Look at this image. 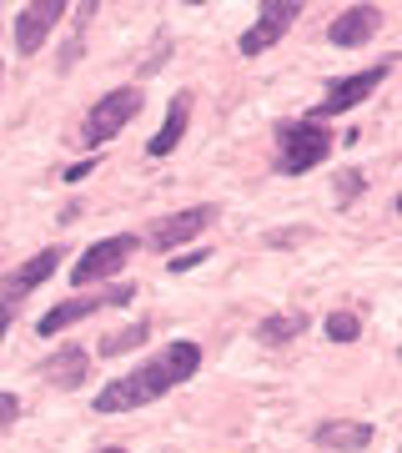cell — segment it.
<instances>
[{
  "label": "cell",
  "instance_id": "6da1fadb",
  "mask_svg": "<svg viewBox=\"0 0 402 453\" xmlns=\"http://www.w3.org/2000/svg\"><path fill=\"white\" fill-rule=\"evenodd\" d=\"M196 368H201V348L192 338L161 342L156 357H146L141 368H131L126 378H116V383H106L96 393V413H131V408H141V403H156L161 393L186 383Z\"/></svg>",
  "mask_w": 402,
  "mask_h": 453
},
{
  "label": "cell",
  "instance_id": "7a4b0ae2",
  "mask_svg": "<svg viewBox=\"0 0 402 453\" xmlns=\"http://www.w3.org/2000/svg\"><path fill=\"white\" fill-rule=\"evenodd\" d=\"M327 151H332V131L317 127V121H287V127H277V166L287 172V177H302L312 166L327 162Z\"/></svg>",
  "mask_w": 402,
  "mask_h": 453
},
{
  "label": "cell",
  "instance_id": "3957f363",
  "mask_svg": "<svg viewBox=\"0 0 402 453\" xmlns=\"http://www.w3.org/2000/svg\"><path fill=\"white\" fill-rule=\"evenodd\" d=\"M141 86H121V91H106V96L86 111V121H80V146H106L111 136H121V127H131L136 121V111H141Z\"/></svg>",
  "mask_w": 402,
  "mask_h": 453
},
{
  "label": "cell",
  "instance_id": "277c9868",
  "mask_svg": "<svg viewBox=\"0 0 402 453\" xmlns=\"http://www.w3.org/2000/svg\"><path fill=\"white\" fill-rule=\"evenodd\" d=\"M387 71H392V65H372V71H353V76H342V81H332L327 86V96L317 101V106H312V116H307V121H327V116H342V111H353L357 101H368L372 91H377V86L387 81Z\"/></svg>",
  "mask_w": 402,
  "mask_h": 453
},
{
  "label": "cell",
  "instance_id": "5b68a950",
  "mask_svg": "<svg viewBox=\"0 0 402 453\" xmlns=\"http://www.w3.org/2000/svg\"><path fill=\"white\" fill-rule=\"evenodd\" d=\"M136 252V237L131 232H121V237H101V242H91L86 252H80V262L71 267V282L76 288H91V282H106V277L121 273V262Z\"/></svg>",
  "mask_w": 402,
  "mask_h": 453
},
{
  "label": "cell",
  "instance_id": "8992f818",
  "mask_svg": "<svg viewBox=\"0 0 402 453\" xmlns=\"http://www.w3.org/2000/svg\"><path fill=\"white\" fill-rule=\"evenodd\" d=\"M207 222H216V207H211V202L186 207V211H171V217H161V222L151 226V237H146V242L156 247V252H171V247L201 237V226H207Z\"/></svg>",
  "mask_w": 402,
  "mask_h": 453
},
{
  "label": "cell",
  "instance_id": "52a82bcc",
  "mask_svg": "<svg viewBox=\"0 0 402 453\" xmlns=\"http://www.w3.org/2000/svg\"><path fill=\"white\" fill-rule=\"evenodd\" d=\"M131 297H136V288H131V282H121V288L101 292V297H76V303H61V308H50L46 318H41V338H56V333H65V327L80 323V318L111 308V303H131Z\"/></svg>",
  "mask_w": 402,
  "mask_h": 453
},
{
  "label": "cell",
  "instance_id": "ba28073f",
  "mask_svg": "<svg viewBox=\"0 0 402 453\" xmlns=\"http://www.w3.org/2000/svg\"><path fill=\"white\" fill-rule=\"evenodd\" d=\"M297 16H302V5H297V0H287V5L267 0V5H262V16H257V26L241 35V56H262L267 46H277V41L287 35V26H292Z\"/></svg>",
  "mask_w": 402,
  "mask_h": 453
},
{
  "label": "cell",
  "instance_id": "9c48e42d",
  "mask_svg": "<svg viewBox=\"0 0 402 453\" xmlns=\"http://www.w3.org/2000/svg\"><path fill=\"white\" fill-rule=\"evenodd\" d=\"M65 16V5L61 0H35V5H26L16 20V46L26 50V56H35L41 50V41H46L50 31H56V20Z\"/></svg>",
  "mask_w": 402,
  "mask_h": 453
},
{
  "label": "cell",
  "instance_id": "30bf717a",
  "mask_svg": "<svg viewBox=\"0 0 402 453\" xmlns=\"http://www.w3.org/2000/svg\"><path fill=\"white\" fill-rule=\"evenodd\" d=\"M56 262H61V247H46V252H35V257H26L16 267V273L0 282V303H16V297H26V292H35L41 282H46L50 273H56Z\"/></svg>",
  "mask_w": 402,
  "mask_h": 453
},
{
  "label": "cell",
  "instance_id": "8fae6325",
  "mask_svg": "<svg viewBox=\"0 0 402 453\" xmlns=\"http://www.w3.org/2000/svg\"><path fill=\"white\" fill-rule=\"evenodd\" d=\"M41 372H46L50 388H80L86 372H91V353H86L80 342H65V348H56V353L41 363Z\"/></svg>",
  "mask_w": 402,
  "mask_h": 453
},
{
  "label": "cell",
  "instance_id": "7c38bea8",
  "mask_svg": "<svg viewBox=\"0 0 402 453\" xmlns=\"http://www.w3.org/2000/svg\"><path fill=\"white\" fill-rule=\"evenodd\" d=\"M377 26H383V11H377V5H347V11L332 20L327 41H332V46H362V41L377 35Z\"/></svg>",
  "mask_w": 402,
  "mask_h": 453
},
{
  "label": "cell",
  "instance_id": "4fadbf2b",
  "mask_svg": "<svg viewBox=\"0 0 402 453\" xmlns=\"http://www.w3.org/2000/svg\"><path fill=\"white\" fill-rule=\"evenodd\" d=\"M186 121H192V91H177V96H171V106H166L161 131L146 142V151H151V157H171V151H177V142L186 136Z\"/></svg>",
  "mask_w": 402,
  "mask_h": 453
},
{
  "label": "cell",
  "instance_id": "5bb4252c",
  "mask_svg": "<svg viewBox=\"0 0 402 453\" xmlns=\"http://www.w3.org/2000/svg\"><path fill=\"white\" fill-rule=\"evenodd\" d=\"M322 443V449H368L372 443V423H357V418H332V423H317V434H312Z\"/></svg>",
  "mask_w": 402,
  "mask_h": 453
},
{
  "label": "cell",
  "instance_id": "9a60e30c",
  "mask_svg": "<svg viewBox=\"0 0 402 453\" xmlns=\"http://www.w3.org/2000/svg\"><path fill=\"white\" fill-rule=\"evenodd\" d=\"M302 327H307V312H272V318H262L257 323V342L282 348V342H292Z\"/></svg>",
  "mask_w": 402,
  "mask_h": 453
},
{
  "label": "cell",
  "instance_id": "2e32d148",
  "mask_svg": "<svg viewBox=\"0 0 402 453\" xmlns=\"http://www.w3.org/2000/svg\"><path fill=\"white\" fill-rule=\"evenodd\" d=\"M146 333H151L146 323H131L126 333H111V338H101V357H116V353H131V348H141Z\"/></svg>",
  "mask_w": 402,
  "mask_h": 453
},
{
  "label": "cell",
  "instance_id": "e0dca14e",
  "mask_svg": "<svg viewBox=\"0 0 402 453\" xmlns=\"http://www.w3.org/2000/svg\"><path fill=\"white\" fill-rule=\"evenodd\" d=\"M357 333H362V318H357V312H332V318H327V338L332 342H353Z\"/></svg>",
  "mask_w": 402,
  "mask_h": 453
},
{
  "label": "cell",
  "instance_id": "ac0fdd59",
  "mask_svg": "<svg viewBox=\"0 0 402 453\" xmlns=\"http://www.w3.org/2000/svg\"><path fill=\"white\" fill-rule=\"evenodd\" d=\"M362 187H368V181H362V172H353V166H347V172H338V202H353Z\"/></svg>",
  "mask_w": 402,
  "mask_h": 453
},
{
  "label": "cell",
  "instance_id": "d6986e66",
  "mask_svg": "<svg viewBox=\"0 0 402 453\" xmlns=\"http://www.w3.org/2000/svg\"><path fill=\"white\" fill-rule=\"evenodd\" d=\"M20 418V398L16 393H0V428H11Z\"/></svg>",
  "mask_w": 402,
  "mask_h": 453
},
{
  "label": "cell",
  "instance_id": "ffe728a7",
  "mask_svg": "<svg viewBox=\"0 0 402 453\" xmlns=\"http://www.w3.org/2000/svg\"><path fill=\"white\" fill-rule=\"evenodd\" d=\"M196 262H207V252H186V257H177L171 262V273H192Z\"/></svg>",
  "mask_w": 402,
  "mask_h": 453
},
{
  "label": "cell",
  "instance_id": "44dd1931",
  "mask_svg": "<svg viewBox=\"0 0 402 453\" xmlns=\"http://www.w3.org/2000/svg\"><path fill=\"white\" fill-rule=\"evenodd\" d=\"M91 172H96V162H80V166H71V172H65V181H80V177H91Z\"/></svg>",
  "mask_w": 402,
  "mask_h": 453
},
{
  "label": "cell",
  "instance_id": "7402d4cb",
  "mask_svg": "<svg viewBox=\"0 0 402 453\" xmlns=\"http://www.w3.org/2000/svg\"><path fill=\"white\" fill-rule=\"evenodd\" d=\"M11 318H16V308H11V303H0V338L11 333Z\"/></svg>",
  "mask_w": 402,
  "mask_h": 453
},
{
  "label": "cell",
  "instance_id": "603a6c76",
  "mask_svg": "<svg viewBox=\"0 0 402 453\" xmlns=\"http://www.w3.org/2000/svg\"><path fill=\"white\" fill-rule=\"evenodd\" d=\"M96 453H126V449H96Z\"/></svg>",
  "mask_w": 402,
  "mask_h": 453
}]
</instances>
